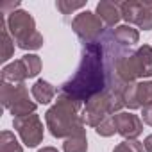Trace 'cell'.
<instances>
[{
    "label": "cell",
    "instance_id": "9",
    "mask_svg": "<svg viewBox=\"0 0 152 152\" xmlns=\"http://www.w3.org/2000/svg\"><path fill=\"white\" fill-rule=\"evenodd\" d=\"M124 102L129 109H140L152 104V81L129 83L124 91Z\"/></svg>",
    "mask_w": 152,
    "mask_h": 152
},
{
    "label": "cell",
    "instance_id": "21",
    "mask_svg": "<svg viewBox=\"0 0 152 152\" xmlns=\"http://www.w3.org/2000/svg\"><path fill=\"white\" fill-rule=\"evenodd\" d=\"M113 152H143V143L138 140H124L113 148Z\"/></svg>",
    "mask_w": 152,
    "mask_h": 152
},
{
    "label": "cell",
    "instance_id": "23",
    "mask_svg": "<svg viewBox=\"0 0 152 152\" xmlns=\"http://www.w3.org/2000/svg\"><path fill=\"white\" fill-rule=\"evenodd\" d=\"M141 120H143L147 125H150V127H152V104H148V106L141 107Z\"/></svg>",
    "mask_w": 152,
    "mask_h": 152
},
{
    "label": "cell",
    "instance_id": "12",
    "mask_svg": "<svg viewBox=\"0 0 152 152\" xmlns=\"http://www.w3.org/2000/svg\"><path fill=\"white\" fill-rule=\"evenodd\" d=\"M0 75H2V83H9V84H22V83H25V79H29V72L22 59H16V61L6 64Z\"/></svg>",
    "mask_w": 152,
    "mask_h": 152
},
{
    "label": "cell",
    "instance_id": "25",
    "mask_svg": "<svg viewBox=\"0 0 152 152\" xmlns=\"http://www.w3.org/2000/svg\"><path fill=\"white\" fill-rule=\"evenodd\" d=\"M38 152H59V150L54 148V147H43V148H39Z\"/></svg>",
    "mask_w": 152,
    "mask_h": 152
},
{
    "label": "cell",
    "instance_id": "19",
    "mask_svg": "<svg viewBox=\"0 0 152 152\" xmlns=\"http://www.w3.org/2000/svg\"><path fill=\"white\" fill-rule=\"evenodd\" d=\"M22 61L25 63V68L29 72V79L36 77V75L41 72V59H39V56H36V54H25L22 57Z\"/></svg>",
    "mask_w": 152,
    "mask_h": 152
},
{
    "label": "cell",
    "instance_id": "11",
    "mask_svg": "<svg viewBox=\"0 0 152 152\" xmlns=\"http://www.w3.org/2000/svg\"><path fill=\"white\" fill-rule=\"evenodd\" d=\"M97 16L102 20L106 27H115L122 20V11H120V2H109V0H102L97 4Z\"/></svg>",
    "mask_w": 152,
    "mask_h": 152
},
{
    "label": "cell",
    "instance_id": "10",
    "mask_svg": "<svg viewBox=\"0 0 152 152\" xmlns=\"http://www.w3.org/2000/svg\"><path fill=\"white\" fill-rule=\"evenodd\" d=\"M115 125L116 132L125 140H136L143 132V122L138 115L132 113H116L115 115Z\"/></svg>",
    "mask_w": 152,
    "mask_h": 152
},
{
    "label": "cell",
    "instance_id": "1",
    "mask_svg": "<svg viewBox=\"0 0 152 152\" xmlns=\"http://www.w3.org/2000/svg\"><path fill=\"white\" fill-rule=\"evenodd\" d=\"M107 86V56L102 41L83 43L81 63L72 77L61 84L59 95H66L79 102H88L102 93Z\"/></svg>",
    "mask_w": 152,
    "mask_h": 152
},
{
    "label": "cell",
    "instance_id": "14",
    "mask_svg": "<svg viewBox=\"0 0 152 152\" xmlns=\"http://www.w3.org/2000/svg\"><path fill=\"white\" fill-rule=\"evenodd\" d=\"M31 93H32V97H34V100H36L38 104H48L50 100H54V97H56L57 90H56L48 81L38 79V81L32 84Z\"/></svg>",
    "mask_w": 152,
    "mask_h": 152
},
{
    "label": "cell",
    "instance_id": "17",
    "mask_svg": "<svg viewBox=\"0 0 152 152\" xmlns=\"http://www.w3.org/2000/svg\"><path fill=\"white\" fill-rule=\"evenodd\" d=\"M63 150H64V152H88L86 131H81V132H77V134L66 138L64 143H63Z\"/></svg>",
    "mask_w": 152,
    "mask_h": 152
},
{
    "label": "cell",
    "instance_id": "8",
    "mask_svg": "<svg viewBox=\"0 0 152 152\" xmlns=\"http://www.w3.org/2000/svg\"><path fill=\"white\" fill-rule=\"evenodd\" d=\"M13 127L20 134V138L25 143V147H29V148L38 147L43 141V122L34 113L27 115V116L13 118Z\"/></svg>",
    "mask_w": 152,
    "mask_h": 152
},
{
    "label": "cell",
    "instance_id": "22",
    "mask_svg": "<svg viewBox=\"0 0 152 152\" xmlns=\"http://www.w3.org/2000/svg\"><path fill=\"white\" fill-rule=\"evenodd\" d=\"M86 6V2H70V0H57L56 2V7L63 13V15H70L77 9H83Z\"/></svg>",
    "mask_w": 152,
    "mask_h": 152
},
{
    "label": "cell",
    "instance_id": "18",
    "mask_svg": "<svg viewBox=\"0 0 152 152\" xmlns=\"http://www.w3.org/2000/svg\"><path fill=\"white\" fill-rule=\"evenodd\" d=\"M0 152H23L22 145L18 143V140L11 131L0 132Z\"/></svg>",
    "mask_w": 152,
    "mask_h": 152
},
{
    "label": "cell",
    "instance_id": "20",
    "mask_svg": "<svg viewBox=\"0 0 152 152\" xmlns=\"http://www.w3.org/2000/svg\"><path fill=\"white\" fill-rule=\"evenodd\" d=\"M95 131H97V134L99 136H104V138H109V136H113L115 132H116V125H115V115L113 116H107L99 127H95Z\"/></svg>",
    "mask_w": 152,
    "mask_h": 152
},
{
    "label": "cell",
    "instance_id": "24",
    "mask_svg": "<svg viewBox=\"0 0 152 152\" xmlns=\"http://www.w3.org/2000/svg\"><path fill=\"white\" fill-rule=\"evenodd\" d=\"M143 148H145V152H152V134H148V136L145 138V141H143Z\"/></svg>",
    "mask_w": 152,
    "mask_h": 152
},
{
    "label": "cell",
    "instance_id": "7",
    "mask_svg": "<svg viewBox=\"0 0 152 152\" xmlns=\"http://www.w3.org/2000/svg\"><path fill=\"white\" fill-rule=\"evenodd\" d=\"M113 115H115V111H113L111 99H109V95H107L106 90L102 93L91 97L84 104V109H83L84 124L90 125V127H99L107 116H113Z\"/></svg>",
    "mask_w": 152,
    "mask_h": 152
},
{
    "label": "cell",
    "instance_id": "15",
    "mask_svg": "<svg viewBox=\"0 0 152 152\" xmlns=\"http://www.w3.org/2000/svg\"><path fill=\"white\" fill-rule=\"evenodd\" d=\"M145 2H140V0H127V2H120V11H122V18L127 22V25L134 23L138 25L141 11H143Z\"/></svg>",
    "mask_w": 152,
    "mask_h": 152
},
{
    "label": "cell",
    "instance_id": "16",
    "mask_svg": "<svg viewBox=\"0 0 152 152\" xmlns=\"http://www.w3.org/2000/svg\"><path fill=\"white\" fill-rule=\"evenodd\" d=\"M0 36H2V54H0V61L6 63L15 54V39H13L9 29H7V22H6L4 16L0 18Z\"/></svg>",
    "mask_w": 152,
    "mask_h": 152
},
{
    "label": "cell",
    "instance_id": "6",
    "mask_svg": "<svg viewBox=\"0 0 152 152\" xmlns=\"http://www.w3.org/2000/svg\"><path fill=\"white\" fill-rule=\"evenodd\" d=\"M72 29L84 43L99 41L102 38V34L106 32L102 20L97 16V13H91V11L79 13L77 16L72 20Z\"/></svg>",
    "mask_w": 152,
    "mask_h": 152
},
{
    "label": "cell",
    "instance_id": "4",
    "mask_svg": "<svg viewBox=\"0 0 152 152\" xmlns=\"http://www.w3.org/2000/svg\"><path fill=\"white\" fill-rule=\"evenodd\" d=\"M6 22H7V29H9L18 48L38 50L43 47V36L36 31V22L29 11H25V9L11 11L7 15Z\"/></svg>",
    "mask_w": 152,
    "mask_h": 152
},
{
    "label": "cell",
    "instance_id": "3",
    "mask_svg": "<svg viewBox=\"0 0 152 152\" xmlns=\"http://www.w3.org/2000/svg\"><path fill=\"white\" fill-rule=\"evenodd\" d=\"M115 72L124 83H136L138 79L152 77V47L141 45L136 50H125L115 63Z\"/></svg>",
    "mask_w": 152,
    "mask_h": 152
},
{
    "label": "cell",
    "instance_id": "2",
    "mask_svg": "<svg viewBox=\"0 0 152 152\" xmlns=\"http://www.w3.org/2000/svg\"><path fill=\"white\" fill-rule=\"evenodd\" d=\"M81 106L83 102L70 99L66 95H59L56 104L48 107L45 113V122L47 129L54 138H70L84 129V118L81 115Z\"/></svg>",
    "mask_w": 152,
    "mask_h": 152
},
{
    "label": "cell",
    "instance_id": "5",
    "mask_svg": "<svg viewBox=\"0 0 152 152\" xmlns=\"http://www.w3.org/2000/svg\"><path fill=\"white\" fill-rule=\"evenodd\" d=\"M0 100H2V106L13 115V118L32 115L38 107V102L29 99V90L25 83L22 84L2 83L0 84Z\"/></svg>",
    "mask_w": 152,
    "mask_h": 152
},
{
    "label": "cell",
    "instance_id": "13",
    "mask_svg": "<svg viewBox=\"0 0 152 152\" xmlns=\"http://www.w3.org/2000/svg\"><path fill=\"white\" fill-rule=\"evenodd\" d=\"M111 34L115 38V41L124 47V48H129V47H134L138 41H140V32L138 29L131 27V25H118L116 29H111Z\"/></svg>",
    "mask_w": 152,
    "mask_h": 152
}]
</instances>
